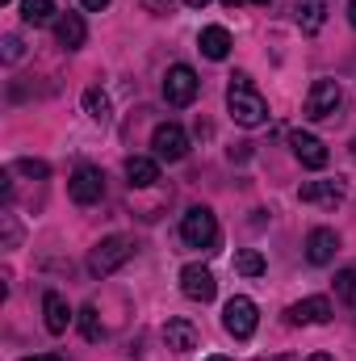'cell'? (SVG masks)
<instances>
[{
    "label": "cell",
    "mask_w": 356,
    "mask_h": 361,
    "mask_svg": "<svg viewBox=\"0 0 356 361\" xmlns=\"http://www.w3.org/2000/svg\"><path fill=\"white\" fill-rule=\"evenodd\" d=\"M25 361H63V357H55V353H38V357H25Z\"/></svg>",
    "instance_id": "28"
},
{
    "label": "cell",
    "mask_w": 356,
    "mask_h": 361,
    "mask_svg": "<svg viewBox=\"0 0 356 361\" xmlns=\"http://www.w3.org/2000/svg\"><path fill=\"white\" fill-rule=\"evenodd\" d=\"M180 290H184V298H193V302H210V298L218 294V281H214V273L205 269V265H184V269H180Z\"/></svg>",
    "instance_id": "9"
},
{
    "label": "cell",
    "mask_w": 356,
    "mask_h": 361,
    "mask_svg": "<svg viewBox=\"0 0 356 361\" xmlns=\"http://www.w3.org/2000/svg\"><path fill=\"white\" fill-rule=\"evenodd\" d=\"M306 361H336V357H327V353H314V357H306Z\"/></svg>",
    "instance_id": "32"
},
{
    "label": "cell",
    "mask_w": 356,
    "mask_h": 361,
    "mask_svg": "<svg viewBox=\"0 0 356 361\" xmlns=\"http://www.w3.org/2000/svg\"><path fill=\"white\" fill-rule=\"evenodd\" d=\"M21 21H25V25H46V21H55V0H21Z\"/></svg>",
    "instance_id": "20"
},
{
    "label": "cell",
    "mask_w": 356,
    "mask_h": 361,
    "mask_svg": "<svg viewBox=\"0 0 356 361\" xmlns=\"http://www.w3.org/2000/svg\"><path fill=\"white\" fill-rule=\"evenodd\" d=\"M289 147H293V156H298L306 169H314V173L327 169V160H331L327 147H323V139H314V135H306V130H293V135H289Z\"/></svg>",
    "instance_id": "11"
},
{
    "label": "cell",
    "mask_w": 356,
    "mask_h": 361,
    "mask_svg": "<svg viewBox=\"0 0 356 361\" xmlns=\"http://www.w3.org/2000/svg\"><path fill=\"white\" fill-rule=\"evenodd\" d=\"M55 38H59V47H63V51H80V47H84V38H89L84 17H80V13H63V17L55 21Z\"/></svg>",
    "instance_id": "14"
},
{
    "label": "cell",
    "mask_w": 356,
    "mask_h": 361,
    "mask_svg": "<svg viewBox=\"0 0 356 361\" xmlns=\"http://www.w3.org/2000/svg\"><path fill=\"white\" fill-rule=\"evenodd\" d=\"M256 361H293V357H285V353H276V357H256Z\"/></svg>",
    "instance_id": "31"
},
{
    "label": "cell",
    "mask_w": 356,
    "mask_h": 361,
    "mask_svg": "<svg viewBox=\"0 0 356 361\" xmlns=\"http://www.w3.org/2000/svg\"><path fill=\"white\" fill-rule=\"evenodd\" d=\"M197 89H201V80H197V72L189 63H172L168 68V76H164V101L168 105H193Z\"/></svg>",
    "instance_id": "6"
},
{
    "label": "cell",
    "mask_w": 356,
    "mask_h": 361,
    "mask_svg": "<svg viewBox=\"0 0 356 361\" xmlns=\"http://www.w3.org/2000/svg\"><path fill=\"white\" fill-rule=\"evenodd\" d=\"M252 4H272V0H252Z\"/></svg>",
    "instance_id": "35"
},
{
    "label": "cell",
    "mask_w": 356,
    "mask_h": 361,
    "mask_svg": "<svg viewBox=\"0 0 356 361\" xmlns=\"http://www.w3.org/2000/svg\"><path fill=\"white\" fill-rule=\"evenodd\" d=\"M134 257V244L126 240V235H109V240H101L96 248H92L89 257V269L96 273V277H109V273H117L126 261Z\"/></svg>",
    "instance_id": "3"
},
{
    "label": "cell",
    "mask_w": 356,
    "mask_h": 361,
    "mask_svg": "<svg viewBox=\"0 0 356 361\" xmlns=\"http://www.w3.org/2000/svg\"><path fill=\"white\" fill-rule=\"evenodd\" d=\"M180 240L189 248H201V252H214L218 248V219L210 206H193L184 219H180Z\"/></svg>",
    "instance_id": "2"
},
{
    "label": "cell",
    "mask_w": 356,
    "mask_h": 361,
    "mask_svg": "<svg viewBox=\"0 0 356 361\" xmlns=\"http://www.w3.org/2000/svg\"><path fill=\"white\" fill-rule=\"evenodd\" d=\"M336 252H340V235H336L331 227H314V231L306 235V261H310V265H331Z\"/></svg>",
    "instance_id": "12"
},
{
    "label": "cell",
    "mask_w": 356,
    "mask_h": 361,
    "mask_svg": "<svg viewBox=\"0 0 356 361\" xmlns=\"http://www.w3.org/2000/svg\"><path fill=\"white\" fill-rule=\"evenodd\" d=\"M68 193H72L76 206H96V202L105 197V173L92 169V164H80V169L72 173V180H68Z\"/></svg>",
    "instance_id": "7"
},
{
    "label": "cell",
    "mask_w": 356,
    "mask_h": 361,
    "mask_svg": "<svg viewBox=\"0 0 356 361\" xmlns=\"http://www.w3.org/2000/svg\"><path fill=\"white\" fill-rule=\"evenodd\" d=\"M344 180L336 177V180H306L302 189H298V197L302 202H310V206H323V210H336L340 202H344Z\"/></svg>",
    "instance_id": "10"
},
{
    "label": "cell",
    "mask_w": 356,
    "mask_h": 361,
    "mask_svg": "<svg viewBox=\"0 0 356 361\" xmlns=\"http://www.w3.org/2000/svg\"><path fill=\"white\" fill-rule=\"evenodd\" d=\"M42 315H46V332H68V324H72V307H68V298L63 294H55V290H46L42 294Z\"/></svg>",
    "instance_id": "15"
},
{
    "label": "cell",
    "mask_w": 356,
    "mask_h": 361,
    "mask_svg": "<svg viewBox=\"0 0 356 361\" xmlns=\"http://www.w3.org/2000/svg\"><path fill=\"white\" fill-rule=\"evenodd\" d=\"M197 47H201V55H205V59H227L235 42H231V34H227L222 25H205V30H201V38H197Z\"/></svg>",
    "instance_id": "17"
},
{
    "label": "cell",
    "mask_w": 356,
    "mask_h": 361,
    "mask_svg": "<svg viewBox=\"0 0 356 361\" xmlns=\"http://www.w3.org/2000/svg\"><path fill=\"white\" fill-rule=\"evenodd\" d=\"M348 21L356 25V0H348Z\"/></svg>",
    "instance_id": "29"
},
{
    "label": "cell",
    "mask_w": 356,
    "mask_h": 361,
    "mask_svg": "<svg viewBox=\"0 0 356 361\" xmlns=\"http://www.w3.org/2000/svg\"><path fill=\"white\" fill-rule=\"evenodd\" d=\"M0 4H8V0H0Z\"/></svg>",
    "instance_id": "36"
},
{
    "label": "cell",
    "mask_w": 356,
    "mask_h": 361,
    "mask_svg": "<svg viewBox=\"0 0 356 361\" xmlns=\"http://www.w3.org/2000/svg\"><path fill=\"white\" fill-rule=\"evenodd\" d=\"M205 361H231V357H205Z\"/></svg>",
    "instance_id": "34"
},
{
    "label": "cell",
    "mask_w": 356,
    "mask_h": 361,
    "mask_svg": "<svg viewBox=\"0 0 356 361\" xmlns=\"http://www.w3.org/2000/svg\"><path fill=\"white\" fill-rule=\"evenodd\" d=\"M184 4H189V8H205L210 0H184Z\"/></svg>",
    "instance_id": "30"
},
{
    "label": "cell",
    "mask_w": 356,
    "mask_h": 361,
    "mask_svg": "<svg viewBox=\"0 0 356 361\" xmlns=\"http://www.w3.org/2000/svg\"><path fill=\"white\" fill-rule=\"evenodd\" d=\"M268 265H265V257L256 252V248H243V252H235V273H243V277H260Z\"/></svg>",
    "instance_id": "22"
},
{
    "label": "cell",
    "mask_w": 356,
    "mask_h": 361,
    "mask_svg": "<svg viewBox=\"0 0 356 361\" xmlns=\"http://www.w3.org/2000/svg\"><path fill=\"white\" fill-rule=\"evenodd\" d=\"M17 173H25V177H46L51 169H46L42 160H17Z\"/></svg>",
    "instance_id": "25"
},
{
    "label": "cell",
    "mask_w": 356,
    "mask_h": 361,
    "mask_svg": "<svg viewBox=\"0 0 356 361\" xmlns=\"http://www.w3.org/2000/svg\"><path fill=\"white\" fill-rule=\"evenodd\" d=\"M340 101H344V89H340V80H314L310 92H306V118L310 122H323V118H331L336 109H340Z\"/></svg>",
    "instance_id": "5"
},
{
    "label": "cell",
    "mask_w": 356,
    "mask_h": 361,
    "mask_svg": "<svg viewBox=\"0 0 356 361\" xmlns=\"http://www.w3.org/2000/svg\"><path fill=\"white\" fill-rule=\"evenodd\" d=\"M80 4H84L89 13H101V8H109V0H80Z\"/></svg>",
    "instance_id": "27"
},
{
    "label": "cell",
    "mask_w": 356,
    "mask_h": 361,
    "mask_svg": "<svg viewBox=\"0 0 356 361\" xmlns=\"http://www.w3.org/2000/svg\"><path fill=\"white\" fill-rule=\"evenodd\" d=\"M336 294H340V302L356 311V269H340L336 273Z\"/></svg>",
    "instance_id": "23"
},
{
    "label": "cell",
    "mask_w": 356,
    "mask_h": 361,
    "mask_svg": "<svg viewBox=\"0 0 356 361\" xmlns=\"http://www.w3.org/2000/svg\"><path fill=\"white\" fill-rule=\"evenodd\" d=\"M80 332H84L89 341H101V319H96V307H84V311H80Z\"/></svg>",
    "instance_id": "24"
},
{
    "label": "cell",
    "mask_w": 356,
    "mask_h": 361,
    "mask_svg": "<svg viewBox=\"0 0 356 361\" xmlns=\"http://www.w3.org/2000/svg\"><path fill=\"white\" fill-rule=\"evenodd\" d=\"M285 319H289V324H327V319H331V302H327L323 294L302 298V302H293V307L285 311Z\"/></svg>",
    "instance_id": "13"
},
{
    "label": "cell",
    "mask_w": 356,
    "mask_h": 361,
    "mask_svg": "<svg viewBox=\"0 0 356 361\" xmlns=\"http://www.w3.org/2000/svg\"><path fill=\"white\" fill-rule=\"evenodd\" d=\"M126 177H130L134 189H147V185L160 180V160H151V156H130V160H126Z\"/></svg>",
    "instance_id": "18"
},
{
    "label": "cell",
    "mask_w": 356,
    "mask_h": 361,
    "mask_svg": "<svg viewBox=\"0 0 356 361\" xmlns=\"http://www.w3.org/2000/svg\"><path fill=\"white\" fill-rule=\"evenodd\" d=\"M4 59H21V38H4Z\"/></svg>",
    "instance_id": "26"
},
{
    "label": "cell",
    "mask_w": 356,
    "mask_h": 361,
    "mask_svg": "<svg viewBox=\"0 0 356 361\" xmlns=\"http://www.w3.org/2000/svg\"><path fill=\"white\" fill-rule=\"evenodd\" d=\"M222 4H227V8H235V4H243V0H222Z\"/></svg>",
    "instance_id": "33"
},
{
    "label": "cell",
    "mask_w": 356,
    "mask_h": 361,
    "mask_svg": "<svg viewBox=\"0 0 356 361\" xmlns=\"http://www.w3.org/2000/svg\"><path fill=\"white\" fill-rule=\"evenodd\" d=\"M256 324H260V315H256V302H252V298L235 294V298L222 307V328H227L235 341H248V336L256 332Z\"/></svg>",
    "instance_id": "4"
},
{
    "label": "cell",
    "mask_w": 356,
    "mask_h": 361,
    "mask_svg": "<svg viewBox=\"0 0 356 361\" xmlns=\"http://www.w3.org/2000/svg\"><path fill=\"white\" fill-rule=\"evenodd\" d=\"M151 152H155V160L177 164V160L189 156V135L180 130L177 122H164V126H155V135H151Z\"/></svg>",
    "instance_id": "8"
},
{
    "label": "cell",
    "mask_w": 356,
    "mask_h": 361,
    "mask_svg": "<svg viewBox=\"0 0 356 361\" xmlns=\"http://www.w3.org/2000/svg\"><path fill=\"white\" fill-rule=\"evenodd\" d=\"M164 341H168L172 353H193L197 349V328L189 319H168L164 324Z\"/></svg>",
    "instance_id": "16"
},
{
    "label": "cell",
    "mask_w": 356,
    "mask_h": 361,
    "mask_svg": "<svg viewBox=\"0 0 356 361\" xmlns=\"http://www.w3.org/2000/svg\"><path fill=\"white\" fill-rule=\"evenodd\" d=\"M298 25L302 34H319L327 25V0H298Z\"/></svg>",
    "instance_id": "19"
},
{
    "label": "cell",
    "mask_w": 356,
    "mask_h": 361,
    "mask_svg": "<svg viewBox=\"0 0 356 361\" xmlns=\"http://www.w3.org/2000/svg\"><path fill=\"white\" fill-rule=\"evenodd\" d=\"M227 109H231V118H235L239 126H248V130H256V126L268 122V101L252 89V76H248V72H235V76H231Z\"/></svg>",
    "instance_id": "1"
},
{
    "label": "cell",
    "mask_w": 356,
    "mask_h": 361,
    "mask_svg": "<svg viewBox=\"0 0 356 361\" xmlns=\"http://www.w3.org/2000/svg\"><path fill=\"white\" fill-rule=\"evenodd\" d=\"M84 114H89L92 122H109L113 118V105H109V97L101 89H89L84 92Z\"/></svg>",
    "instance_id": "21"
}]
</instances>
